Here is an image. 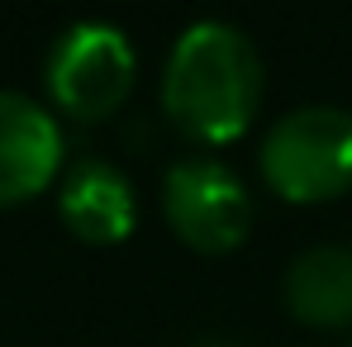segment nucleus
Segmentation results:
<instances>
[{
    "label": "nucleus",
    "instance_id": "1",
    "mask_svg": "<svg viewBox=\"0 0 352 347\" xmlns=\"http://www.w3.org/2000/svg\"><path fill=\"white\" fill-rule=\"evenodd\" d=\"M267 91V67L248 29L234 19L186 24L162 62V115L205 148L234 143L252 128Z\"/></svg>",
    "mask_w": 352,
    "mask_h": 347
},
{
    "label": "nucleus",
    "instance_id": "2",
    "mask_svg": "<svg viewBox=\"0 0 352 347\" xmlns=\"http://www.w3.org/2000/svg\"><path fill=\"white\" fill-rule=\"evenodd\" d=\"M262 181L291 205H324L352 190V110L295 105L272 119L257 148Z\"/></svg>",
    "mask_w": 352,
    "mask_h": 347
},
{
    "label": "nucleus",
    "instance_id": "3",
    "mask_svg": "<svg viewBox=\"0 0 352 347\" xmlns=\"http://www.w3.org/2000/svg\"><path fill=\"white\" fill-rule=\"evenodd\" d=\"M138 81L133 38L110 19H72L43 53L48 100L72 119H105Z\"/></svg>",
    "mask_w": 352,
    "mask_h": 347
},
{
    "label": "nucleus",
    "instance_id": "4",
    "mask_svg": "<svg viewBox=\"0 0 352 347\" xmlns=\"http://www.w3.org/2000/svg\"><path fill=\"white\" fill-rule=\"evenodd\" d=\"M162 219L186 247L219 257L248 243L257 205H252L248 181L224 157L181 153L162 172Z\"/></svg>",
    "mask_w": 352,
    "mask_h": 347
},
{
    "label": "nucleus",
    "instance_id": "5",
    "mask_svg": "<svg viewBox=\"0 0 352 347\" xmlns=\"http://www.w3.org/2000/svg\"><path fill=\"white\" fill-rule=\"evenodd\" d=\"M67 167L58 115L29 91L0 86V205L34 200Z\"/></svg>",
    "mask_w": 352,
    "mask_h": 347
},
{
    "label": "nucleus",
    "instance_id": "6",
    "mask_svg": "<svg viewBox=\"0 0 352 347\" xmlns=\"http://www.w3.org/2000/svg\"><path fill=\"white\" fill-rule=\"evenodd\" d=\"M58 214L81 243L110 247L138 229V190L110 157H72L58 176Z\"/></svg>",
    "mask_w": 352,
    "mask_h": 347
},
{
    "label": "nucleus",
    "instance_id": "7",
    "mask_svg": "<svg viewBox=\"0 0 352 347\" xmlns=\"http://www.w3.org/2000/svg\"><path fill=\"white\" fill-rule=\"evenodd\" d=\"M281 300L309 328H352V247L314 243L286 262Z\"/></svg>",
    "mask_w": 352,
    "mask_h": 347
},
{
    "label": "nucleus",
    "instance_id": "8",
    "mask_svg": "<svg viewBox=\"0 0 352 347\" xmlns=\"http://www.w3.org/2000/svg\"><path fill=\"white\" fill-rule=\"evenodd\" d=\"M190 347H243V343H234V338H195Z\"/></svg>",
    "mask_w": 352,
    "mask_h": 347
},
{
    "label": "nucleus",
    "instance_id": "9",
    "mask_svg": "<svg viewBox=\"0 0 352 347\" xmlns=\"http://www.w3.org/2000/svg\"><path fill=\"white\" fill-rule=\"evenodd\" d=\"M348 347H352V343H348Z\"/></svg>",
    "mask_w": 352,
    "mask_h": 347
}]
</instances>
